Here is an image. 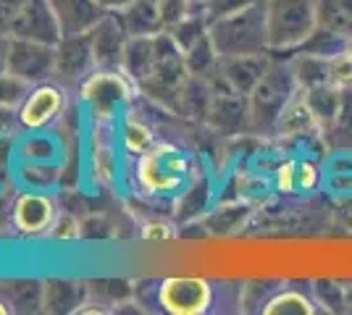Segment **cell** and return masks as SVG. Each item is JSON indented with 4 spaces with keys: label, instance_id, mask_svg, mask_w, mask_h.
I'll use <instances>...</instances> for the list:
<instances>
[{
    "label": "cell",
    "instance_id": "obj_1",
    "mask_svg": "<svg viewBox=\"0 0 352 315\" xmlns=\"http://www.w3.org/2000/svg\"><path fill=\"white\" fill-rule=\"evenodd\" d=\"M271 66L258 82V87L248 95L250 103V135L274 137V129L279 124V116L297 95V79L289 66V56L284 53H271Z\"/></svg>",
    "mask_w": 352,
    "mask_h": 315
},
{
    "label": "cell",
    "instance_id": "obj_2",
    "mask_svg": "<svg viewBox=\"0 0 352 315\" xmlns=\"http://www.w3.org/2000/svg\"><path fill=\"white\" fill-rule=\"evenodd\" d=\"M210 40L219 50V58L248 56V53H268L265 0H255L248 8L213 21L210 24Z\"/></svg>",
    "mask_w": 352,
    "mask_h": 315
},
{
    "label": "cell",
    "instance_id": "obj_3",
    "mask_svg": "<svg viewBox=\"0 0 352 315\" xmlns=\"http://www.w3.org/2000/svg\"><path fill=\"white\" fill-rule=\"evenodd\" d=\"M271 53H294L318 27L316 0H265Z\"/></svg>",
    "mask_w": 352,
    "mask_h": 315
},
{
    "label": "cell",
    "instance_id": "obj_4",
    "mask_svg": "<svg viewBox=\"0 0 352 315\" xmlns=\"http://www.w3.org/2000/svg\"><path fill=\"white\" fill-rule=\"evenodd\" d=\"M134 92H137V87H134L132 79L124 74V69H95L79 84L82 100L100 119L113 116L121 105H126L132 100Z\"/></svg>",
    "mask_w": 352,
    "mask_h": 315
},
{
    "label": "cell",
    "instance_id": "obj_5",
    "mask_svg": "<svg viewBox=\"0 0 352 315\" xmlns=\"http://www.w3.org/2000/svg\"><path fill=\"white\" fill-rule=\"evenodd\" d=\"M69 105L66 84H60L58 79H47L40 84H32L27 97L16 108L19 126L24 132H45L47 126H53L63 116Z\"/></svg>",
    "mask_w": 352,
    "mask_h": 315
},
{
    "label": "cell",
    "instance_id": "obj_6",
    "mask_svg": "<svg viewBox=\"0 0 352 315\" xmlns=\"http://www.w3.org/2000/svg\"><path fill=\"white\" fill-rule=\"evenodd\" d=\"M190 174V161L184 152H179L171 145L153 148L142 155L140 168H137V179L147 192H168L176 189Z\"/></svg>",
    "mask_w": 352,
    "mask_h": 315
},
{
    "label": "cell",
    "instance_id": "obj_7",
    "mask_svg": "<svg viewBox=\"0 0 352 315\" xmlns=\"http://www.w3.org/2000/svg\"><path fill=\"white\" fill-rule=\"evenodd\" d=\"M8 71L27 84L56 79V45L11 37L8 43Z\"/></svg>",
    "mask_w": 352,
    "mask_h": 315
},
{
    "label": "cell",
    "instance_id": "obj_8",
    "mask_svg": "<svg viewBox=\"0 0 352 315\" xmlns=\"http://www.w3.org/2000/svg\"><path fill=\"white\" fill-rule=\"evenodd\" d=\"M208 82H210V87H213V97H210V108H208V116H206L208 126L226 137L250 135L248 95L226 90L216 79H208Z\"/></svg>",
    "mask_w": 352,
    "mask_h": 315
},
{
    "label": "cell",
    "instance_id": "obj_9",
    "mask_svg": "<svg viewBox=\"0 0 352 315\" xmlns=\"http://www.w3.org/2000/svg\"><path fill=\"white\" fill-rule=\"evenodd\" d=\"M155 297L166 313L200 315L213 302V286L206 279H166L158 286Z\"/></svg>",
    "mask_w": 352,
    "mask_h": 315
},
{
    "label": "cell",
    "instance_id": "obj_10",
    "mask_svg": "<svg viewBox=\"0 0 352 315\" xmlns=\"http://www.w3.org/2000/svg\"><path fill=\"white\" fill-rule=\"evenodd\" d=\"M271 58H274L271 50L268 53H248V56H226V58H219V69L208 79H216L226 90L250 95L268 71Z\"/></svg>",
    "mask_w": 352,
    "mask_h": 315
},
{
    "label": "cell",
    "instance_id": "obj_11",
    "mask_svg": "<svg viewBox=\"0 0 352 315\" xmlns=\"http://www.w3.org/2000/svg\"><path fill=\"white\" fill-rule=\"evenodd\" d=\"M87 34L98 69H121L124 66V56H126V45L132 40V34L126 32L118 11H105L103 19Z\"/></svg>",
    "mask_w": 352,
    "mask_h": 315
},
{
    "label": "cell",
    "instance_id": "obj_12",
    "mask_svg": "<svg viewBox=\"0 0 352 315\" xmlns=\"http://www.w3.org/2000/svg\"><path fill=\"white\" fill-rule=\"evenodd\" d=\"M98 69L89 34H66L56 43V79L60 84H82Z\"/></svg>",
    "mask_w": 352,
    "mask_h": 315
},
{
    "label": "cell",
    "instance_id": "obj_13",
    "mask_svg": "<svg viewBox=\"0 0 352 315\" xmlns=\"http://www.w3.org/2000/svg\"><path fill=\"white\" fill-rule=\"evenodd\" d=\"M56 221H58L56 202H53V197L40 189L21 192L14 200V229L19 234H24V237L50 234Z\"/></svg>",
    "mask_w": 352,
    "mask_h": 315
},
{
    "label": "cell",
    "instance_id": "obj_14",
    "mask_svg": "<svg viewBox=\"0 0 352 315\" xmlns=\"http://www.w3.org/2000/svg\"><path fill=\"white\" fill-rule=\"evenodd\" d=\"M11 37L32 40V43H45V45H56L60 37L58 19L50 8V0H27L24 8L19 11L16 21L11 24Z\"/></svg>",
    "mask_w": 352,
    "mask_h": 315
},
{
    "label": "cell",
    "instance_id": "obj_15",
    "mask_svg": "<svg viewBox=\"0 0 352 315\" xmlns=\"http://www.w3.org/2000/svg\"><path fill=\"white\" fill-rule=\"evenodd\" d=\"M50 8L58 19L60 34H87L100 19L105 8L98 0H50Z\"/></svg>",
    "mask_w": 352,
    "mask_h": 315
},
{
    "label": "cell",
    "instance_id": "obj_16",
    "mask_svg": "<svg viewBox=\"0 0 352 315\" xmlns=\"http://www.w3.org/2000/svg\"><path fill=\"white\" fill-rule=\"evenodd\" d=\"M308 135H321V126L310 110L308 100L302 90H297L289 105L284 108V113L279 116V124L274 129V137H308Z\"/></svg>",
    "mask_w": 352,
    "mask_h": 315
},
{
    "label": "cell",
    "instance_id": "obj_17",
    "mask_svg": "<svg viewBox=\"0 0 352 315\" xmlns=\"http://www.w3.org/2000/svg\"><path fill=\"white\" fill-rule=\"evenodd\" d=\"M87 284L50 279L43 281V310L45 313H76L79 305L87 300Z\"/></svg>",
    "mask_w": 352,
    "mask_h": 315
},
{
    "label": "cell",
    "instance_id": "obj_18",
    "mask_svg": "<svg viewBox=\"0 0 352 315\" xmlns=\"http://www.w3.org/2000/svg\"><path fill=\"white\" fill-rule=\"evenodd\" d=\"M118 16L132 37H150V34L166 32L158 0H132L126 8L118 11Z\"/></svg>",
    "mask_w": 352,
    "mask_h": 315
},
{
    "label": "cell",
    "instance_id": "obj_19",
    "mask_svg": "<svg viewBox=\"0 0 352 315\" xmlns=\"http://www.w3.org/2000/svg\"><path fill=\"white\" fill-rule=\"evenodd\" d=\"M305 100H308L313 116L321 126V135L326 129H331V124L337 121L339 108H342V100H344V92L331 87V84H321V87H310V90H302Z\"/></svg>",
    "mask_w": 352,
    "mask_h": 315
},
{
    "label": "cell",
    "instance_id": "obj_20",
    "mask_svg": "<svg viewBox=\"0 0 352 315\" xmlns=\"http://www.w3.org/2000/svg\"><path fill=\"white\" fill-rule=\"evenodd\" d=\"M329 60L331 58L310 56V53H300V50L289 53V66H292V74L297 79V87L310 90V87L329 84Z\"/></svg>",
    "mask_w": 352,
    "mask_h": 315
},
{
    "label": "cell",
    "instance_id": "obj_21",
    "mask_svg": "<svg viewBox=\"0 0 352 315\" xmlns=\"http://www.w3.org/2000/svg\"><path fill=\"white\" fill-rule=\"evenodd\" d=\"M316 305H318L316 297H308V294H302V292H297V289H279L276 294H271V297L265 300L263 313L265 315H313V313H318Z\"/></svg>",
    "mask_w": 352,
    "mask_h": 315
},
{
    "label": "cell",
    "instance_id": "obj_22",
    "mask_svg": "<svg viewBox=\"0 0 352 315\" xmlns=\"http://www.w3.org/2000/svg\"><path fill=\"white\" fill-rule=\"evenodd\" d=\"M297 50L300 53H310V56H321V58H337L342 53H347V37L318 24Z\"/></svg>",
    "mask_w": 352,
    "mask_h": 315
},
{
    "label": "cell",
    "instance_id": "obj_23",
    "mask_svg": "<svg viewBox=\"0 0 352 315\" xmlns=\"http://www.w3.org/2000/svg\"><path fill=\"white\" fill-rule=\"evenodd\" d=\"M318 24L339 32L344 37L352 34V0H316Z\"/></svg>",
    "mask_w": 352,
    "mask_h": 315
},
{
    "label": "cell",
    "instance_id": "obj_24",
    "mask_svg": "<svg viewBox=\"0 0 352 315\" xmlns=\"http://www.w3.org/2000/svg\"><path fill=\"white\" fill-rule=\"evenodd\" d=\"M166 32L174 37V43L179 45V50L184 53L187 47H192L195 43H200L203 37L210 34V21H208V16L203 14V11H190L176 27H171V30H166Z\"/></svg>",
    "mask_w": 352,
    "mask_h": 315
},
{
    "label": "cell",
    "instance_id": "obj_25",
    "mask_svg": "<svg viewBox=\"0 0 352 315\" xmlns=\"http://www.w3.org/2000/svg\"><path fill=\"white\" fill-rule=\"evenodd\" d=\"M184 63H187V71L192 76H210L216 69H219V50L213 45V40H210V34L203 37L200 43H195L192 47H187L184 53Z\"/></svg>",
    "mask_w": 352,
    "mask_h": 315
},
{
    "label": "cell",
    "instance_id": "obj_26",
    "mask_svg": "<svg viewBox=\"0 0 352 315\" xmlns=\"http://www.w3.org/2000/svg\"><path fill=\"white\" fill-rule=\"evenodd\" d=\"M323 139H329L334 150H352V90L344 92L337 121L323 132Z\"/></svg>",
    "mask_w": 352,
    "mask_h": 315
},
{
    "label": "cell",
    "instance_id": "obj_27",
    "mask_svg": "<svg viewBox=\"0 0 352 315\" xmlns=\"http://www.w3.org/2000/svg\"><path fill=\"white\" fill-rule=\"evenodd\" d=\"M14 313H40L43 310V281H14L8 289Z\"/></svg>",
    "mask_w": 352,
    "mask_h": 315
},
{
    "label": "cell",
    "instance_id": "obj_28",
    "mask_svg": "<svg viewBox=\"0 0 352 315\" xmlns=\"http://www.w3.org/2000/svg\"><path fill=\"white\" fill-rule=\"evenodd\" d=\"M121 142H124L126 152L140 155V158L155 148L153 129L147 126L145 121H140V119H126V121H124V129H121Z\"/></svg>",
    "mask_w": 352,
    "mask_h": 315
},
{
    "label": "cell",
    "instance_id": "obj_29",
    "mask_svg": "<svg viewBox=\"0 0 352 315\" xmlns=\"http://www.w3.org/2000/svg\"><path fill=\"white\" fill-rule=\"evenodd\" d=\"M316 302L326 313H347V286L337 281H316Z\"/></svg>",
    "mask_w": 352,
    "mask_h": 315
},
{
    "label": "cell",
    "instance_id": "obj_30",
    "mask_svg": "<svg viewBox=\"0 0 352 315\" xmlns=\"http://www.w3.org/2000/svg\"><path fill=\"white\" fill-rule=\"evenodd\" d=\"M32 84H27L24 79L14 76L11 71H3L0 74V108H19L21 100L27 97Z\"/></svg>",
    "mask_w": 352,
    "mask_h": 315
},
{
    "label": "cell",
    "instance_id": "obj_31",
    "mask_svg": "<svg viewBox=\"0 0 352 315\" xmlns=\"http://www.w3.org/2000/svg\"><path fill=\"white\" fill-rule=\"evenodd\" d=\"M30 139L21 145V158L24 163H47L56 152V145L47 139L45 135H37V132H30Z\"/></svg>",
    "mask_w": 352,
    "mask_h": 315
},
{
    "label": "cell",
    "instance_id": "obj_32",
    "mask_svg": "<svg viewBox=\"0 0 352 315\" xmlns=\"http://www.w3.org/2000/svg\"><path fill=\"white\" fill-rule=\"evenodd\" d=\"M329 84L342 92L352 90V58L347 53L329 60Z\"/></svg>",
    "mask_w": 352,
    "mask_h": 315
},
{
    "label": "cell",
    "instance_id": "obj_33",
    "mask_svg": "<svg viewBox=\"0 0 352 315\" xmlns=\"http://www.w3.org/2000/svg\"><path fill=\"white\" fill-rule=\"evenodd\" d=\"M255 0H208L206 8H203V14L208 16V21L213 24V21H219V19H226V16L236 14V11H242V8H248L252 5Z\"/></svg>",
    "mask_w": 352,
    "mask_h": 315
},
{
    "label": "cell",
    "instance_id": "obj_34",
    "mask_svg": "<svg viewBox=\"0 0 352 315\" xmlns=\"http://www.w3.org/2000/svg\"><path fill=\"white\" fill-rule=\"evenodd\" d=\"M158 8H161V19H163V30H171L176 27L184 16L195 11L190 0H158Z\"/></svg>",
    "mask_w": 352,
    "mask_h": 315
},
{
    "label": "cell",
    "instance_id": "obj_35",
    "mask_svg": "<svg viewBox=\"0 0 352 315\" xmlns=\"http://www.w3.org/2000/svg\"><path fill=\"white\" fill-rule=\"evenodd\" d=\"M27 0H0V34H8Z\"/></svg>",
    "mask_w": 352,
    "mask_h": 315
},
{
    "label": "cell",
    "instance_id": "obj_36",
    "mask_svg": "<svg viewBox=\"0 0 352 315\" xmlns=\"http://www.w3.org/2000/svg\"><path fill=\"white\" fill-rule=\"evenodd\" d=\"M176 234V229L166 221H150L142 229V240L145 242H168Z\"/></svg>",
    "mask_w": 352,
    "mask_h": 315
},
{
    "label": "cell",
    "instance_id": "obj_37",
    "mask_svg": "<svg viewBox=\"0 0 352 315\" xmlns=\"http://www.w3.org/2000/svg\"><path fill=\"white\" fill-rule=\"evenodd\" d=\"M50 237L56 240H66V237H79V226H76V218L72 215H58V221L50 229Z\"/></svg>",
    "mask_w": 352,
    "mask_h": 315
},
{
    "label": "cell",
    "instance_id": "obj_38",
    "mask_svg": "<svg viewBox=\"0 0 352 315\" xmlns=\"http://www.w3.org/2000/svg\"><path fill=\"white\" fill-rule=\"evenodd\" d=\"M11 174V139L8 135H0V187L6 184Z\"/></svg>",
    "mask_w": 352,
    "mask_h": 315
},
{
    "label": "cell",
    "instance_id": "obj_39",
    "mask_svg": "<svg viewBox=\"0 0 352 315\" xmlns=\"http://www.w3.org/2000/svg\"><path fill=\"white\" fill-rule=\"evenodd\" d=\"M19 126V116H16L14 108H0V135H11Z\"/></svg>",
    "mask_w": 352,
    "mask_h": 315
},
{
    "label": "cell",
    "instance_id": "obj_40",
    "mask_svg": "<svg viewBox=\"0 0 352 315\" xmlns=\"http://www.w3.org/2000/svg\"><path fill=\"white\" fill-rule=\"evenodd\" d=\"M14 226V200L0 195V234Z\"/></svg>",
    "mask_w": 352,
    "mask_h": 315
},
{
    "label": "cell",
    "instance_id": "obj_41",
    "mask_svg": "<svg viewBox=\"0 0 352 315\" xmlns=\"http://www.w3.org/2000/svg\"><path fill=\"white\" fill-rule=\"evenodd\" d=\"M8 43H11V34H0V74L8 71Z\"/></svg>",
    "mask_w": 352,
    "mask_h": 315
},
{
    "label": "cell",
    "instance_id": "obj_42",
    "mask_svg": "<svg viewBox=\"0 0 352 315\" xmlns=\"http://www.w3.org/2000/svg\"><path fill=\"white\" fill-rule=\"evenodd\" d=\"M100 5H103L105 11H121V8H126L132 0H98Z\"/></svg>",
    "mask_w": 352,
    "mask_h": 315
},
{
    "label": "cell",
    "instance_id": "obj_43",
    "mask_svg": "<svg viewBox=\"0 0 352 315\" xmlns=\"http://www.w3.org/2000/svg\"><path fill=\"white\" fill-rule=\"evenodd\" d=\"M190 3H192V8H195V11H203V8H206L208 0H190Z\"/></svg>",
    "mask_w": 352,
    "mask_h": 315
},
{
    "label": "cell",
    "instance_id": "obj_44",
    "mask_svg": "<svg viewBox=\"0 0 352 315\" xmlns=\"http://www.w3.org/2000/svg\"><path fill=\"white\" fill-rule=\"evenodd\" d=\"M347 310H352V286H347Z\"/></svg>",
    "mask_w": 352,
    "mask_h": 315
},
{
    "label": "cell",
    "instance_id": "obj_45",
    "mask_svg": "<svg viewBox=\"0 0 352 315\" xmlns=\"http://www.w3.org/2000/svg\"><path fill=\"white\" fill-rule=\"evenodd\" d=\"M347 56H350V58H352V34H350V37H347Z\"/></svg>",
    "mask_w": 352,
    "mask_h": 315
}]
</instances>
